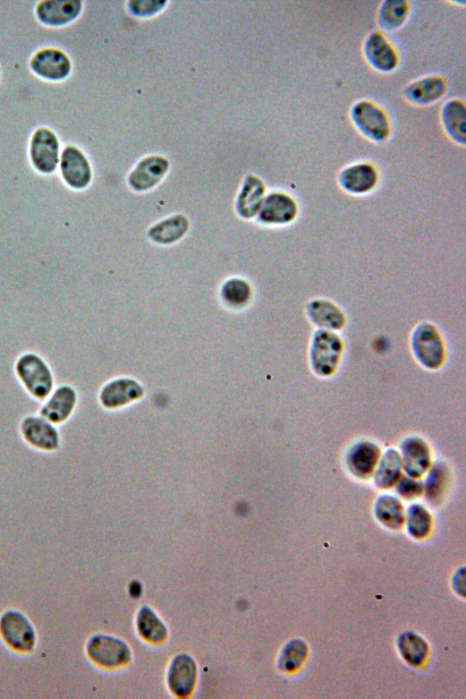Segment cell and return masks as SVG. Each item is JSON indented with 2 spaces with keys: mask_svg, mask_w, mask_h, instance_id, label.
<instances>
[{
  "mask_svg": "<svg viewBox=\"0 0 466 699\" xmlns=\"http://www.w3.org/2000/svg\"><path fill=\"white\" fill-rule=\"evenodd\" d=\"M404 522L407 532L416 540H423L432 529V516L428 509L421 505L411 506L406 514Z\"/></svg>",
  "mask_w": 466,
  "mask_h": 699,
  "instance_id": "cell-31",
  "label": "cell"
},
{
  "mask_svg": "<svg viewBox=\"0 0 466 699\" xmlns=\"http://www.w3.org/2000/svg\"><path fill=\"white\" fill-rule=\"evenodd\" d=\"M351 119L362 135L375 142H385L391 134L386 114L374 102L361 100L355 103L351 110Z\"/></svg>",
  "mask_w": 466,
  "mask_h": 699,
  "instance_id": "cell-3",
  "label": "cell"
},
{
  "mask_svg": "<svg viewBox=\"0 0 466 699\" xmlns=\"http://www.w3.org/2000/svg\"><path fill=\"white\" fill-rule=\"evenodd\" d=\"M61 169L64 181L71 187L86 188L91 180V169L84 154L75 147L69 146L62 154Z\"/></svg>",
  "mask_w": 466,
  "mask_h": 699,
  "instance_id": "cell-15",
  "label": "cell"
},
{
  "mask_svg": "<svg viewBox=\"0 0 466 699\" xmlns=\"http://www.w3.org/2000/svg\"><path fill=\"white\" fill-rule=\"evenodd\" d=\"M442 123L449 137L458 144L464 145L466 141V111L462 101L453 99L447 101L442 109Z\"/></svg>",
  "mask_w": 466,
  "mask_h": 699,
  "instance_id": "cell-22",
  "label": "cell"
},
{
  "mask_svg": "<svg viewBox=\"0 0 466 699\" xmlns=\"http://www.w3.org/2000/svg\"><path fill=\"white\" fill-rule=\"evenodd\" d=\"M169 168L168 161L162 157H149L142 161L131 175L129 183L139 192L147 191L157 185Z\"/></svg>",
  "mask_w": 466,
  "mask_h": 699,
  "instance_id": "cell-20",
  "label": "cell"
},
{
  "mask_svg": "<svg viewBox=\"0 0 466 699\" xmlns=\"http://www.w3.org/2000/svg\"><path fill=\"white\" fill-rule=\"evenodd\" d=\"M413 356L428 370H437L445 361V342L439 330L429 322L414 329L411 338Z\"/></svg>",
  "mask_w": 466,
  "mask_h": 699,
  "instance_id": "cell-1",
  "label": "cell"
},
{
  "mask_svg": "<svg viewBox=\"0 0 466 699\" xmlns=\"http://www.w3.org/2000/svg\"><path fill=\"white\" fill-rule=\"evenodd\" d=\"M76 403L75 390L69 386H62L42 407L41 416L51 423H63L72 413Z\"/></svg>",
  "mask_w": 466,
  "mask_h": 699,
  "instance_id": "cell-21",
  "label": "cell"
},
{
  "mask_svg": "<svg viewBox=\"0 0 466 699\" xmlns=\"http://www.w3.org/2000/svg\"><path fill=\"white\" fill-rule=\"evenodd\" d=\"M197 668L188 655L177 656L171 664L168 684L171 691L180 697L189 696L195 686Z\"/></svg>",
  "mask_w": 466,
  "mask_h": 699,
  "instance_id": "cell-18",
  "label": "cell"
},
{
  "mask_svg": "<svg viewBox=\"0 0 466 699\" xmlns=\"http://www.w3.org/2000/svg\"><path fill=\"white\" fill-rule=\"evenodd\" d=\"M402 470L400 453L394 449L387 450L381 456L374 473L376 485L381 490L392 489L402 477Z\"/></svg>",
  "mask_w": 466,
  "mask_h": 699,
  "instance_id": "cell-24",
  "label": "cell"
},
{
  "mask_svg": "<svg viewBox=\"0 0 466 699\" xmlns=\"http://www.w3.org/2000/svg\"><path fill=\"white\" fill-rule=\"evenodd\" d=\"M223 297L233 306L245 305L251 296L250 286L240 279H232L223 287Z\"/></svg>",
  "mask_w": 466,
  "mask_h": 699,
  "instance_id": "cell-33",
  "label": "cell"
},
{
  "mask_svg": "<svg viewBox=\"0 0 466 699\" xmlns=\"http://www.w3.org/2000/svg\"><path fill=\"white\" fill-rule=\"evenodd\" d=\"M298 210L292 197L284 192H274L265 198L258 212V220L266 225L285 226L296 219Z\"/></svg>",
  "mask_w": 466,
  "mask_h": 699,
  "instance_id": "cell-9",
  "label": "cell"
},
{
  "mask_svg": "<svg viewBox=\"0 0 466 699\" xmlns=\"http://www.w3.org/2000/svg\"><path fill=\"white\" fill-rule=\"evenodd\" d=\"M306 314L319 329L336 332L343 329L346 316L343 310L333 302L326 299H315L308 303Z\"/></svg>",
  "mask_w": 466,
  "mask_h": 699,
  "instance_id": "cell-17",
  "label": "cell"
},
{
  "mask_svg": "<svg viewBox=\"0 0 466 699\" xmlns=\"http://www.w3.org/2000/svg\"><path fill=\"white\" fill-rule=\"evenodd\" d=\"M400 450L402 467L409 477L419 479L431 468V451L422 439H406Z\"/></svg>",
  "mask_w": 466,
  "mask_h": 699,
  "instance_id": "cell-11",
  "label": "cell"
},
{
  "mask_svg": "<svg viewBox=\"0 0 466 699\" xmlns=\"http://www.w3.org/2000/svg\"><path fill=\"white\" fill-rule=\"evenodd\" d=\"M81 10L80 0H45L38 4L36 13L41 23L58 27L75 21Z\"/></svg>",
  "mask_w": 466,
  "mask_h": 699,
  "instance_id": "cell-14",
  "label": "cell"
},
{
  "mask_svg": "<svg viewBox=\"0 0 466 699\" xmlns=\"http://www.w3.org/2000/svg\"><path fill=\"white\" fill-rule=\"evenodd\" d=\"M307 646L301 640H292L286 644L280 661L279 668L284 672H293L301 668L307 658Z\"/></svg>",
  "mask_w": 466,
  "mask_h": 699,
  "instance_id": "cell-32",
  "label": "cell"
},
{
  "mask_svg": "<svg viewBox=\"0 0 466 699\" xmlns=\"http://www.w3.org/2000/svg\"><path fill=\"white\" fill-rule=\"evenodd\" d=\"M375 512L378 521L388 528L397 529L404 524L403 507L398 499L391 495H384L378 499Z\"/></svg>",
  "mask_w": 466,
  "mask_h": 699,
  "instance_id": "cell-27",
  "label": "cell"
},
{
  "mask_svg": "<svg viewBox=\"0 0 466 699\" xmlns=\"http://www.w3.org/2000/svg\"><path fill=\"white\" fill-rule=\"evenodd\" d=\"M446 473L445 467L441 464H437L429 469V474L424 485V490H426L427 497L429 500L435 501L440 497L444 490L445 481L446 480Z\"/></svg>",
  "mask_w": 466,
  "mask_h": 699,
  "instance_id": "cell-34",
  "label": "cell"
},
{
  "mask_svg": "<svg viewBox=\"0 0 466 699\" xmlns=\"http://www.w3.org/2000/svg\"><path fill=\"white\" fill-rule=\"evenodd\" d=\"M165 4V2H131L130 7L134 14L146 16L159 12Z\"/></svg>",
  "mask_w": 466,
  "mask_h": 699,
  "instance_id": "cell-36",
  "label": "cell"
},
{
  "mask_svg": "<svg viewBox=\"0 0 466 699\" xmlns=\"http://www.w3.org/2000/svg\"><path fill=\"white\" fill-rule=\"evenodd\" d=\"M398 650L403 660L413 667L423 665L429 654L426 640L411 632H406L400 635Z\"/></svg>",
  "mask_w": 466,
  "mask_h": 699,
  "instance_id": "cell-26",
  "label": "cell"
},
{
  "mask_svg": "<svg viewBox=\"0 0 466 699\" xmlns=\"http://www.w3.org/2000/svg\"><path fill=\"white\" fill-rule=\"evenodd\" d=\"M447 83L440 76H428L409 84L403 91L408 101L419 106H428L444 97Z\"/></svg>",
  "mask_w": 466,
  "mask_h": 699,
  "instance_id": "cell-19",
  "label": "cell"
},
{
  "mask_svg": "<svg viewBox=\"0 0 466 699\" xmlns=\"http://www.w3.org/2000/svg\"><path fill=\"white\" fill-rule=\"evenodd\" d=\"M0 633L10 646L18 652H31L36 644V632L30 621L20 611L10 610L0 618Z\"/></svg>",
  "mask_w": 466,
  "mask_h": 699,
  "instance_id": "cell-6",
  "label": "cell"
},
{
  "mask_svg": "<svg viewBox=\"0 0 466 699\" xmlns=\"http://www.w3.org/2000/svg\"><path fill=\"white\" fill-rule=\"evenodd\" d=\"M265 193L264 183L255 176H249L237 201V210L241 217L246 219L254 217L260 210L265 200Z\"/></svg>",
  "mask_w": 466,
  "mask_h": 699,
  "instance_id": "cell-23",
  "label": "cell"
},
{
  "mask_svg": "<svg viewBox=\"0 0 466 699\" xmlns=\"http://www.w3.org/2000/svg\"><path fill=\"white\" fill-rule=\"evenodd\" d=\"M138 630L147 641L158 644L164 642L168 635L167 628L160 618L149 608H142L137 618Z\"/></svg>",
  "mask_w": 466,
  "mask_h": 699,
  "instance_id": "cell-29",
  "label": "cell"
},
{
  "mask_svg": "<svg viewBox=\"0 0 466 699\" xmlns=\"http://www.w3.org/2000/svg\"><path fill=\"white\" fill-rule=\"evenodd\" d=\"M188 226L186 218L177 215L155 226L148 232V235L155 243L169 244L180 240L186 234Z\"/></svg>",
  "mask_w": 466,
  "mask_h": 699,
  "instance_id": "cell-30",
  "label": "cell"
},
{
  "mask_svg": "<svg viewBox=\"0 0 466 699\" xmlns=\"http://www.w3.org/2000/svg\"><path fill=\"white\" fill-rule=\"evenodd\" d=\"M24 439L33 448L51 452L60 447V434L57 429L42 416H28L21 424Z\"/></svg>",
  "mask_w": 466,
  "mask_h": 699,
  "instance_id": "cell-10",
  "label": "cell"
},
{
  "mask_svg": "<svg viewBox=\"0 0 466 699\" xmlns=\"http://www.w3.org/2000/svg\"><path fill=\"white\" fill-rule=\"evenodd\" d=\"M379 180L377 168L370 164H355L344 168L339 175V184L343 191L354 195L372 192Z\"/></svg>",
  "mask_w": 466,
  "mask_h": 699,
  "instance_id": "cell-13",
  "label": "cell"
},
{
  "mask_svg": "<svg viewBox=\"0 0 466 699\" xmlns=\"http://www.w3.org/2000/svg\"><path fill=\"white\" fill-rule=\"evenodd\" d=\"M397 493L404 499H414L424 492V483L411 477H401L396 483Z\"/></svg>",
  "mask_w": 466,
  "mask_h": 699,
  "instance_id": "cell-35",
  "label": "cell"
},
{
  "mask_svg": "<svg viewBox=\"0 0 466 699\" xmlns=\"http://www.w3.org/2000/svg\"><path fill=\"white\" fill-rule=\"evenodd\" d=\"M381 449L376 444L362 441L355 444L347 456V467L358 479H369L374 475L381 457Z\"/></svg>",
  "mask_w": 466,
  "mask_h": 699,
  "instance_id": "cell-16",
  "label": "cell"
},
{
  "mask_svg": "<svg viewBox=\"0 0 466 699\" xmlns=\"http://www.w3.org/2000/svg\"><path fill=\"white\" fill-rule=\"evenodd\" d=\"M30 68L43 79L58 81L70 75L72 63L63 50L44 48L35 54L30 61Z\"/></svg>",
  "mask_w": 466,
  "mask_h": 699,
  "instance_id": "cell-8",
  "label": "cell"
},
{
  "mask_svg": "<svg viewBox=\"0 0 466 699\" xmlns=\"http://www.w3.org/2000/svg\"><path fill=\"white\" fill-rule=\"evenodd\" d=\"M30 158L40 173L50 175L59 164L60 142L54 132L47 128L38 129L30 142Z\"/></svg>",
  "mask_w": 466,
  "mask_h": 699,
  "instance_id": "cell-7",
  "label": "cell"
},
{
  "mask_svg": "<svg viewBox=\"0 0 466 699\" xmlns=\"http://www.w3.org/2000/svg\"><path fill=\"white\" fill-rule=\"evenodd\" d=\"M87 652L96 664L106 668L121 667L131 660L127 644L118 638L106 635L92 636L88 643Z\"/></svg>",
  "mask_w": 466,
  "mask_h": 699,
  "instance_id": "cell-5",
  "label": "cell"
},
{
  "mask_svg": "<svg viewBox=\"0 0 466 699\" xmlns=\"http://www.w3.org/2000/svg\"><path fill=\"white\" fill-rule=\"evenodd\" d=\"M368 63L377 72L389 73L398 65V56L390 41L378 31L372 32L364 46Z\"/></svg>",
  "mask_w": 466,
  "mask_h": 699,
  "instance_id": "cell-12",
  "label": "cell"
},
{
  "mask_svg": "<svg viewBox=\"0 0 466 699\" xmlns=\"http://www.w3.org/2000/svg\"><path fill=\"white\" fill-rule=\"evenodd\" d=\"M409 11V3L404 0H387L379 9L378 23L386 31L396 30L405 22Z\"/></svg>",
  "mask_w": 466,
  "mask_h": 699,
  "instance_id": "cell-28",
  "label": "cell"
},
{
  "mask_svg": "<svg viewBox=\"0 0 466 699\" xmlns=\"http://www.w3.org/2000/svg\"><path fill=\"white\" fill-rule=\"evenodd\" d=\"M142 395V389L134 381L122 379L103 389L100 400L108 408H116L136 400Z\"/></svg>",
  "mask_w": 466,
  "mask_h": 699,
  "instance_id": "cell-25",
  "label": "cell"
},
{
  "mask_svg": "<svg viewBox=\"0 0 466 699\" xmlns=\"http://www.w3.org/2000/svg\"><path fill=\"white\" fill-rule=\"evenodd\" d=\"M343 351V342L335 332L319 329L310 343V366L323 378L333 375L338 368Z\"/></svg>",
  "mask_w": 466,
  "mask_h": 699,
  "instance_id": "cell-2",
  "label": "cell"
},
{
  "mask_svg": "<svg viewBox=\"0 0 466 699\" xmlns=\"http://www.w3.org/2000/svg\"><path fill=\"white\" fill-rule=\"evenodd\" d=\"M17 373L28 392L35 398H47L54 388V378L45 362L36 354H27L17 363Z\"/></svg>",
  "mask_w": 466,
  "mask_h": 699,
  "instance_id": "cell-4",
  "label": "cell"
}]
</instances>
